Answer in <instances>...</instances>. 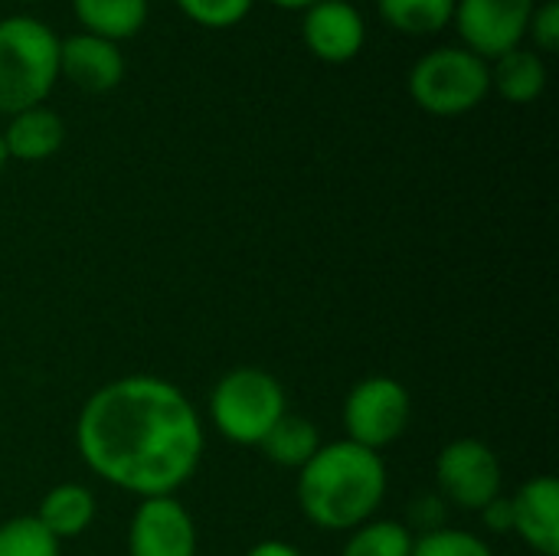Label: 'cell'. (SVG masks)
<instances>
[{
    "label": "cell",
    "instance_id": "3",
    "mask_svg": "<svg viewBox=\"0 0 559 556\" xmlns=\"http://www.w3.org/2000/svg\"><path fill=\"white\" fill-rule=\"evenodd\" d=\"M59 82V36L36 16L0 20V115L36 108Z\"/></svg>",
    "mask_w": 559,
    "mask_h": 556
},
{
    "label": "cell",
    "instance_id": "10",
    "mask_svg": "<svg viewBox=\"0 0 559 556\" xmlns=\"http://www.w3.org/2000/svg\"><path fill=\"white\" fill-rule=\"evenodd\" d=\"M131 556H197V528L180 501L170 495L144 498L128 531Z\"/></svg>",
    "mask_w": 559,
    "mask_h": 556
},
{
    "label": "cell",
    "instance_id": "13",
    "mask_svg": "<svg viewBox=\"0 0 559 556\" xmlns=\"http://www.w3.org/2000/svg\"><path fill=\"white\" fill-rule=\"evenodd\" d=\"M0 141L7 147V157L23 161V164H36V161L52 157L62 147L66 125L52 108L36 105V108H23V111L10 115L7 128L0 131Z\"/></svg>",
    "mask_w": 559,
    "mask_h": 556
},
{
    "label": "cell",
    "instance_id": "8",
    "mask_svg": "<svg viewBox=\"0 0 559 556\" xmlns=\"http://www.w3.org/2000/svg\"><path fill=\"white\" fill-rule=\"evenodd\" d=\"M436 478L442 495L465 508V511H485L495 498H501L504 472L491 446L481 439H455L439 452Z\"/></svg>",
    "mask_w": 559,
    "mask_h": 556
},
{
    "label": "cell",
    "instance_id": "15",
    "mask_svg": "<svg viewBox=\"0 0 559 556\" xmlns=\"http://www.w3.org/2000/svg\"><path fill=\"white\" fill-rule=\"evenodd\" d=\"M147 0H72V13L82 33L102 36L108 43L138 36L147 23Z\"/></svg>",
    "mask_w": 559,
    "mask_h": 556
},
{
    "label": "cell",
    "instance_id": "11",
    "mask_svg": "<svg viewBox=\"0 0 559 556\" xmlns=\"http://www.w3.org/2000/svg\"><path fill=\"white\" fill-rule=\"evenodd\" d=\"M59 79L72 82L85 95H105L121 85L124 56L118 43L79 29L59 39Z\"/></svg>",
    "mask_w": 559,
    "mask_h": 556
},
{
    "label": "cell",
    "instance_id": "25",
    "mask_svg": "<svg viewBox=\"0 0 559 556\" xmlns=\"http://www.w3.org/2000/svg\"><path fill=\"white\" fill-rule=\"evenodd\" d=\"M485 524L495 531V534H504L511 531V498H495L485 511H481Z\"/></svg>",
    "mask_w": 559,
    "mask_h": 556
},
{
    "label": "cell",
    "instance_id": "14",
    "mask_svg": "<svg viewBox=\"0 0 559 556\" xmlns=\"http://www.w3.org/2000/svg\"><path fill=\"white\" fill-rule=\"evenodd\" d=\"M491 92H498L511 105H531L547 88V62L531 46H518L488 62Z\"/></svg>",
    "mask_w": 559,
    "mask_h": 556
},
{
    "label": "cell",
    "instance_id": "16",
    "mask_svg": "<svg viewBox=\"0 0 559 556\" xmlns=\"http://www.w3.org/2000/svg\"><path fill=\"white\" fill-rule=\"evenodd\" d=\"M92 518H95V498L82 485H56L43 498L39 514H36V521L56 541H72V537L85 534L88 524H92Z\"/></svg>",
    "mask_w": 559,
    "mask_h": 556
},
{
    "label": "cell",
    "instance_id": "21",
    "mask_svg": "<svg viewBox=\"0 0 559 556\" xmlns=\"http://www.w3.org/2000/svg\"><path fill=\"white\" fill-rule=\"evenodd\" d=\"M174 3L190 23L203 29H233L252 13L255 0H174Z\"/></svg>",
    "mask_w": 559,
    "mask_h": 556
},
{
    "label": "cell",
    "instance_id": "20",
    "mask_svg": "<svg viewBox=\"0 0 559 556\" xmlns=\"http://www.w3.org/2000/svg\"><path fill=\"white\" fill-rule=\"evenodd\" d=\"M0 556H59V541L36 518L0 524Z\"/></svg>",
    "mask_w": 559,
    "mask_h": 556
},
{
    "label": "cell",
    "instance_id": "23",
    "mask_svg": "<svg viewBox=\"0 0 559 556\" xmlns=\"http://www.w3.org/2000/svg\"><path fill=\"white\" fill-rule=\"evenodd\" d=\"M527 39L534 43V52H557L559 49V3L557 0H544L534 7L531 26H527Z\"/></svg>",
    "mask_w": 559,
    "mask_h": 556
},
{
    "label": "cell",
    "instance_id": "17",
    "mask_svg": "<svg viewBox=\"0 0 559 556\" xmlns=\"http://www.w3.org/2000/svg\"><path fill=\"white\" fill-rule=\"evenodd\" d=\"M259 449L265 452V459H272L282 469H305L321 449V433L311 419L285 413L272 426V433L259 442Z\"/></svg>",
    "mask_w": 559,
    "mask_h": 556
},
{
    "label": "cell",
    "instance_id": "24",
    "mask_svg": "<svg viewBox=\"0 0 559 556\" xmlns=\"http://www.w3.org/2000/svg\"><path fill=\"white\" fill-rule=\"evenodd\" d=\"M442 521H445V508H442L439 498H419V501L413 505V524H416V528H426V534L439 531Z\"/></svg>",
    "mask_w": 559,
    "mask_h": 556
},
{
    "label": "cell",
    "instance_id": "27",
    "mask_svg": "<svg viewBox=\"0 0 559 556\" xmlns=\"http://www.w3.org/2000/svg\"><path fill=\"white\" fill-rule=\"evenodd\" d=\"M269 3H275V7H282V10H308V7L318 3V0H269Z\"/></svg>",
    "mask_w": 559,
    "mask_h": 556
},
{
    "label": "cell",
    "instance_id": "29",
    "mask_svg": "<svg viewBox=\"0 0 559 556\" xmlns=\"http://www.w3.org/2000/svg\"><path fill=\"white\" fill-rule=\"evenodd\" d=\"M20 3H36V0H20Z\"/></svg>",
    "mask_w": 559,
    "mask_h": 556
},
{
    "label": "cell",
    "instance_id": "5",
    "mask_svg": "<svg viewBox=\"0 0 559 556\" xmlns=\"http://www.w3.org/2000/svg\"><path fill=\"white\" fill-rule=\"evenodd\" d=\"M285 413L282 383L259 367H239L226 374L210 397V416L216 429L239 446H259Z\"/></svg>",
    "mask_w": 559,
    "mask_h": 556
},
{
    "label": "cell",
    "instance_id": "2",
    "mask_svg": "<svg viewBox=\"0 0 559 556\" xmlns=\"http://www.w3.org/2000/svg\"><path fill=\"white\" fill-rule=\"evenodd\" d=\"M386 495V465L377 452L344 439L321 446L298 475V505L324 531L367 524Z\"/></svg>",
    "mask_w": 559,
    "mask_h": 556
},
{
    "label": "cell",
    "instance_id": "28",
    "mask_svg": "<svg viewBox=\"0 0 559 556\" xmlns=\"http://www.w3.org/2000/svg\"><path fill=\"white\" fill-rule=\"evenodd\" d=\"M7 161H10V157H7V147H3V141H0V170L7 167Z\"/></svg>",
    "mask_w": 559,
    "mask_h": 556
},
{
    "label": "cell",
    "instance_id": "18",
    "mask_svg": "<svg viewBox=\"0 0 559 556\" xmlns=\"http://www.w3.org/2000/svg\"><path fill=\"white\" fill-rule=\"evenodd\" d=\"M377 13L396 33L432 36L452 23L455 0H377Z\"/></svg>",
    "mask_w": 559,
    "mask_h": 556
},
{
    "label": "cell",
    "instance_id": "7",
    "mask_svg": "<svg viewBox=\"0 0 559 556\" xmlns=\"http://www.w3.org/2000/svg\"><path fill=\"white\" fill-rule=\"evenodd\" d=\"M537 0H455V29L465 49L485 62L524 46Z\"/></svg>",
    "mask_w": 559,
    "mask_h": 556
},
{
    "label": "cell",
    "instance_id": "9",
    "mask_svg": "<svg viewBox=\"0 0 559 556\" xmlns=\"http://www.w3.org/2000/svg\"><path fill=\"white\" fill-rule=\"evenodd\" d=\"M301 39L308 52L328 66H344L367 43V20L350 0H318L301 10Z\"/></svg>",
    "mask_w": 559,
    "mask_h": 556
},
{
    "label": "cell",
    "instance_id": "12",
    "mask_svg": "<svg viewBox=\"0 0 559 556\" xmlns=\"http://www.w3.org/2000/svg\"><path fill=\"white\" fill-rule=\"evenodd\" d=\"M511 531L540 556H559V485L540 475L511 498Z\"/></svg>",
    "mask_w": 559,
    "mask_h": 556
},
{
    "label": "cell",
    "instance_id": "19",
    "mask_svg": "<svg viewBox=\"0 0 559 556\" xmlns=\"http://www.w3.org/2000/svg\"><path fill=\"white\" fill-rule=\"evenodd\" d=\"M344 556H413V534L396 521H367L350 534Z\"/></svg>",
    "mask_w": 559,
    "mask_h": 556
},
{
    "label": "cell",
    "instance_id": "26",
    "mask_svg": "<svg viewBox=\"0 0 559 556\" xmlns=\"http://www.w3.org/2000/svg\"><path fill=\"white\" fill-rule=\"evenodd\" d=\"M246 556H301L292 544H282V541H265V544H255Z\"/></svg>",
    "mask_w": 559,
    "mask_h": 556
},
{
    "label": "cell",
    "instance_id": "6",
    "mask_svg": "<svg viewBox=\"0 0 559 556\" xmlns=\"http://www.w3.org/2000/svg\"><path fill=\"white\" fill-rule=\"evenodd\" d=\"M409 426V393L393 377H367L360 380L344 403V429L347 439L377 452L396 442Z\"/></svg>",
    "mask_w": 559,
    "mask_h": 556
},
{
    "label": "cell",
    "instance_id": "22",
    "mask_svg": "<svg viewBox=\"0 0 559 556\" xmlns=\"http://www.w3.org/2000/svg\"><path fill=\"white\" fill-rule=\"evenodd\" d=\"M413 556H495L488 551V544L468 531H449L439 528L432 534H423L419 541H413Z\"/></svg>",
    "mask_w": 559,
    "mask_h": 556
},
{
    "label": "cell",
    "instance_id": "4",
    "mask_svg": "<svg viewBox=\"0 0 559 556\" xmlns=\"http://www.w3.org/2000/svg\"><path fill=\"white\" fill-rule=\"evenodd\" d=\"M488 92H491L488 62L465 46L429 49L409 69L413 102L436 118L468 115L488 98Z\"/></svg>",
    "mask_w": 559,
    "mask_h": 556
},
{
    "label": "cell",
    "instance_id": "1",
    "mask_svg": "<svg viewBox=\"0 0 559 556\" xmlns=\"http://www.w3.org/2000/svg\"><path fill=\"white\" fill-rule=\"evenodd\" d=\"M82 462L141 498L177 492L200 465L203 426L193 403L160 377H121L88 397L75 423Z\"/></svg>",
    "mask_w": 559,
    "mask_h": 556
}]
</instances>
